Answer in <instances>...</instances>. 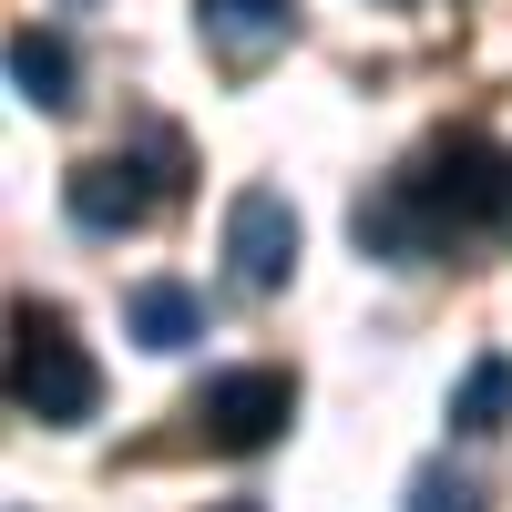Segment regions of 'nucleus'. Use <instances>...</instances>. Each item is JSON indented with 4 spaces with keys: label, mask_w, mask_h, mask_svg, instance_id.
<instances>
[{
    "label": "nucleus",
    "mask_w": 512,
    "mask_h": 512,
    "mask_svg": "<svg viewBox=\"0 0 512 512\" xmlns=\"http://www.w3.org/2000/svg\"><path fill=\"white\" fill-rule=\"evenodd\" d=\"M11 410L41 420V431H82V420L103 410L93 349H82L72 318L41 308V297H21V308H11Z\"/></svg>",
    "instance_id": "obj_1"
},
{
    "label": "nucleus",
    "mask_w": 512,
    "mask_h": 512,
    "mask_svg": "<svg viewBox=\"0 0 512 512\" xmlns=\"http://www.w3.org/2000/svg\"><path fill=\"white\" fill-rule=\"evenodd\" d=\"M502 175H512V154H492L482 134H441L420 164H400V185L420 205V226H431V246H461L472 226H502Z\"/></svg>",
    "instance_id": "obj_2"
},
{
    "label": "nucleus",
    "mask_w": 512,
    "mask_h": 512,
    "mask_svg": "<svg viewBox=\"0 0 512 512\" xmlns=\"http://www.w3.org/2000/svg\"><path fill=\"white\" fill-rule=\"evenodd\" d=\"M195 420H205V441L216 451H267L287 420H297V379L287 369H226V379H205V400H195Z\"/></svg>",
    "instance_id": "obj_3"
},
{
    "label": "nucleus",
    "mask_w": 512,
    "mask_h": 512,
    "mask_svg": "<svg viewBox=\"0 0 512 512\" xmlns=\"http://www.w3.org/2000/svg\"><path fill=\"white\" fill-rule=\"evenodd\" d=\"M226 277H236L246 297H277V287L297 277V205H287L277 185H246V195L226 205Z\"/></svg>",
    "instance_id": "obj_4"
},
{
    "label": "nucleus",
    "mask_w": 512,
    "mask_h": 512,
    "mask_svg": "<svg viewBox=\"0 0 512 512\" xmlns=\"http://www.w3.org/2000/svg\"><path fill=\"white\" fill-rule=\"evenodd\" d=\"M154 195H164V185L144 175L134 154H82L72 175H62V205H72L82 236H134V226L154 216Z\"/></svg>",
    "instance_id": "obj_5"
},
{
    "label": "nucleus",
    "mask_w": 512,
    "mask_h": 512,
    "mask_svg": "<svg viewBox=\"0 0 512 512\" xmlns=\"http://www.w3.org/2000/svg\"><path fill=\"white\" fill-rule=\"evenodd\" d=\"M195 31L226 72H256L297 41V0H195Z\"/></svg>",
    "instance_id": "obj_6"
},
{
    "label": "nucleus",
    "mask_w": 512,
    "mask_h": 512,
    "mask_svg": "<svg viewBox=\"0 0 512 512\" xmlns=\"http://www.w3.org/2000/svg\"><path fill=\"white\" fill-rule=\"evenodd\" d=\"M72 82H82L72 41H62V31H41V21H21V31H11V93H21L31 113H72V103H82Z\"/></svg>",
    "instance_id": "obj_7"
},
{
    "label": "nucleus",
    "mask_w": 512,
    "mask_h": 512,
    "mask_svg": "<svg viewBox=\"0 0 512 512\" xmlns=\"http://www.w3.org/2000/svg\"><path fill=\"white\" fill-rule=\"evenodd\" d=\"M123 318H134V338H144L154 359H175V349H195V338H205V297H195V287H175V277H144Z\"/></svg>",
    "instance_id": "obj_8"
},
{
    "label": "nucleus",
    "mask_w": 512,
    "mask_h": 512,
    "mask_svg": "<svg viewBox=\"0 0 512 512\" xmlns=\"http://www.w3.org/2000/svg\"><path fill=\"white\" fill-rule=\"evenodd\" d=\"M512 420V359H472V379L451 390V431L461 441H492Z\"/></svg>",
    "instance_id": "obj_9"
},
{
    "label": "nucleus",
    "mask_w": 512,
    "mask_h": 512,
    "mask_svg": "<svg viewBox=\"0 0 512 512\" xmlns=\"http://www.w3.org/2000/svg\"><path fill=\"white\" fill-rule=\"evenodd\" d=\"M410 512H482V492L461 482V472H441V461H431V472H410Z\"/></svg>",
    "instance_id": "obj_10"
},
{
    "label": "nucleus",
    "mask_w": 512,
    "mask_h": 512,
    "mask_svg": "<svg viewBox=\"0 0 512 512\" xmlns=\"http://www.w3.org/2000/svg\"><path fill=\"white\" fill-rule=\"evenodd\" d=\"M502 236H512V175H502Z\"/></svg>",
    "instance_id": "obj_11"
},
{
    "label": "nucleus",
    "mask_w": 512,
    "mask_h": 512,
    "mask_svg": "<svg viewBox=\"0 0 512 512\" xmlns=\"http://www.w3.org/2000/svg\"><path fill=\"white\" fill-rule=\"evenodd\" d=\"M216 512H267V502H216Z\"/></svg>",
    "instance_id": "obj_12"
}]
</instances>
